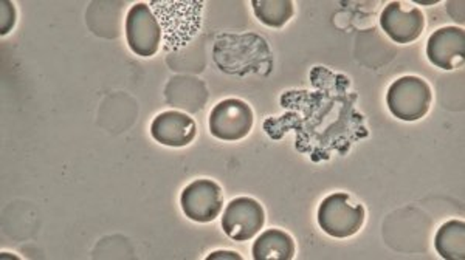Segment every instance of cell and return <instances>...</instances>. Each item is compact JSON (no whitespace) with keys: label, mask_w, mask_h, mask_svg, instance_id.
<instances>
[{"label":"cell","mask_w":465,"mask_h":260,"mask_svg":"<svg viewBox=\"0 0 465 260\" xmlns=\"http://www.w3.org/2000/svg\"><path fill=\"white\" fill-rule=\"evenodd\" d=\"M253 120V111L247 102L228 98L217 102L210 113V132L223 141H239L249 135Z\"/></svg>","instance_id":"5"},{"label":"cell","mask_w":465,"mask_h":260,"mask_svg":"<svg viewBox=\"0 0 465 260\" xmlns=\"http://www.w3.org/2000/svg\"><path fill=\"white\" fill-rule=\"evenodd\" d=\"M254 16L264 25L272 28H281L291 21L295 8L291 0H253Z\"/></svg>","instance_id":"14"},{"label":"cell","mask_w":465,"mask_h":260,"mask_svg":"<svg viewBox=\"0 0 465 260\" xmlns=\"http://www.w3.org/2000/svg\"><path fill=\"white\" fill-rule=\"evenodd\" d=\"M151 135L157 143L170 148H185L197 135V124L183 111H170L153 118Z\"/></svg>","instance_id":"11"},{"label":"cell","mask_w":465,"mask_h":260,"mask_svg":"<svg viewBox=\"0 0 465 260\" xmlns=\"http://www.w3.org/2000/svg\"><path fill=\"white\" fill-rule=\"evenodd\" d=\"M216 45L238 52L236 58L227 59L219 67L223 72L234 74L256 73L261 69L272 70V52L267 43L256 34H223Z\"/></svg>","instance_id":"3"},{"label":"cell","mask_w":465,"mask_h":260,"mask_svg":"<svg viewBox=\"0 0 465 260\" xmlns=\"http://www.w3.org/2000/svg\"><path fill=\"white\" fill-rule=\"evenodd\" d=\"M363 205H351L349 194L335 192L326 197L318 207V225L324 233L335 239H346L359 233L365 223Z\"/></svg>","instance_id":"4"},{"label":"cell","mask_w":465,"mask_h":260,"mask_svg":"<svg viewBox=\"0 0 465 260\" xmlns=\"http://www.w3.org/2000/svg\"><path fill=\"white\" fill-rule=\"evenodd\" d=\"M213 259H236L241 260L242 257L238 255V253H232V251H216V253H212V255L206 257V260Z\"/></svg>","instance_id":"16"},{"label":"cell","mask_w":465,"mask_h":260,"mask_svg":"<svg viewBox=\"0 0 465 260\" xmlns=\"http://www.w3.org/2000/svg\"><path fill=\"white\" fill-rule=\"evenodd\" d=\"M149 8L155 13L163 33L164 52H175L185 47L202 27L203 2H148Z\"/></svg>","instance_id":"1"},{"label":"cell","mask_w":465,"mask_h":260,"mask_svg":"<svg viewBox=\"0 0 465 260\" xmlns=\"http://www.w3.org/2000/svg\"><path fill=\"white\" fill-rule=\"evenodd\" d=\"M434 248L442 259H465V223L450 220L444 223L434 237Z\"/></svg>","instance_id":"13"},{"label":"cell","mask_w":465,"mask_h":260,"mask_svg":"<svg viewBox=\"0 0 465 260\" xmlns=\"http://www.w3.org/2000/svg\"><path fill=\"white\" fill-rule=\"evenodd\" d=\"M254 260H291L295 257V242L282 229H267L252 248Z\"/></svg>","instance_id":"12"},{"label":"cell","mask_w":465,"mask_h":260,"mask_svg":"<svg viewBox=\"0 0 465 260\" xmlns=\"http://www.w3.org/2000/svg\"><path fill=\"white\" fill-rule=\"evenodd\" d=\"M433 91L419 76H402L394 81L386 93V106L401 121H418L429 113Z\"/></svg>","instance_id":"2"},{"label":"cell","mask_w":465,"mask_h":260,"mask_svg":"<svg viewBox=\"0 0 465 260\" xmlns=\"http://www.w3.org/2000/svg\"><path fill=\"white\" fill-rule=\"evenodd\" d=\"M180 207L193 222H213L223 211V188L216 181L206 178L193 181L182 192Z\"/></svg>","instance_id":"7"},{"label":"cell","mask_w":465,"mask_h":260,"mask_svg":"<svg viewBox=\"0 0 465 260\" xmlns=\"http://www.w3.org/2000/svg\"><path fill=\"white\" fill-rule=\"evenodd\" d=\"M15 22H16V8L13 2L4 0L2 2V27H0V33L2 36H5L15 27Z\"/></svg>","instance_id":"15"},{"label":"cell","mask_w":465,"mask_h":260,"mask_svg":"<svg viewBox=\"0 0 465 260\" xmlns=\"http://www.w3.org/2000/svg\"><path fill=\"white\" fill-rule=\"evenodd\" d=\"M465 32L460 27L439 28L429 37L427 58L440 70H455L464 64Z\"/></svg>","instance_id":"10"},{"label":"cell","mask_w":465,"mask_h":260,"mask_svg":"<svg viewBox=\"0 0 465 260\" xmlns=\"http://www.w3.org/2000/svg\"><path fill=\"white\" fill-rule=\"evenodd\" d=\"M162 28L148 4L140 2L129 10L126 16L127 45L140 58H151L159 52Z\"/></svg>","instance_id":"6"},{"label":"cell","mask_w":465,"mask_h":260,"mask_svg":"<svg viewBox=\"0 0 465 260\" xmlns=\"http://www.w3.org/2000/svg\"><path fill=\"white\" fill-rule=\"evenodd\" d=\"M264 207L252 197H238L228 203L223 216V233L236 242L253 239L264 226Z\"/></svg>","instance_id":"8"},{"label":"cell","mask_w":465,"mask_h":260,"mask_svg":"<svg viewBox=\"0 0 465 260\" xmlns=\"http://www.w3.org/2000/svg\"><path fill=\"white\" fill-rule=\"evenodd\" d=\"M402 2H391L381 11V27L386 36L396 43H411L419 39L425 28V17L422 11Z\"/></svg>","instance_id":"9"}]
</instances>
